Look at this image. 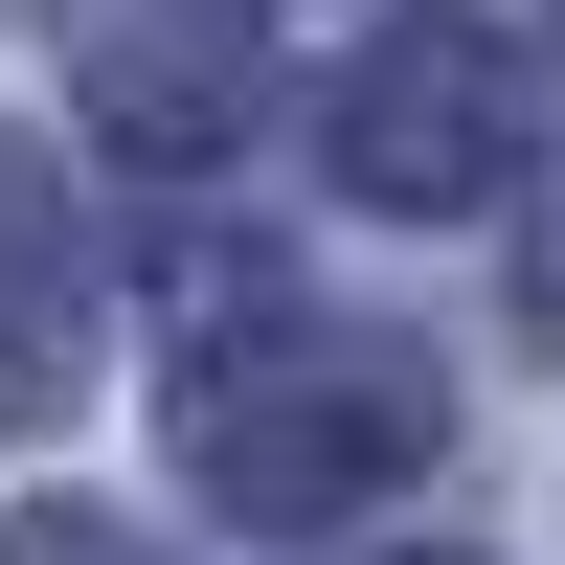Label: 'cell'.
Returning a JSON list of instances; mask_svg holds the SVG:
<instances>
[{
  "instance_id": "cell-4",
  "label": "cell",
  "mask_w": 565,
  "mask_h": 565,
  "mask_svg": "<svg viewBox=\"0 0 565 565\" xmlns=\"http://www.w3.org/2000/svg\"><path fill=\"white\" fill-rule=\"evenodd\" d=\"M0 565H136V543H114V521H23Z\"/></svg>"
},
{
  "instance_id": "cell-1",
  "label": "cell",
  "mask_w": 565,
  "mask_h": 565,
  "mask_svg": "<svg viewBox=\"0 0 565 565\" xmlns=\"http://www.w3.org/2000/svg\"><path fill=\"white\" fill-rule=\"evenodd\" d=\"M407 476H430V362L249 295V340L204 362V498L271 521V543H340V521H385Z\"/></svg>"
},
{
  "instance_id": "cell-2",
  "label": "cell",
  "mask_w": 565,
  "mask_h": 565,
  "mask_svg": "<svg viewBox=\"0 0 565 565\" xmlns=\"http://www.w3.org/2000/svg\"><path fill=\"white\" fill-rule=\"evenodd\" d=\"M340 181L362 204H498V181H521V68H498L476 23L385 45V68L340 90Z\"/></svg>"
},
{
  "instance_id": "cell-3",
  "label": "cell",
  "mask_w": 565,
  "mask_h": 565,
  "mask_svg": "<svg viewBox=\"0 0 565 565\" xmlns=\"http://www.w3.org/2000/svg\"><path fill=\"white\" fill-rule=\"evenodd\" d=\"M90 362V249H68V159L0 136V430H45Z\"/></svg>"
}]
</instances>
